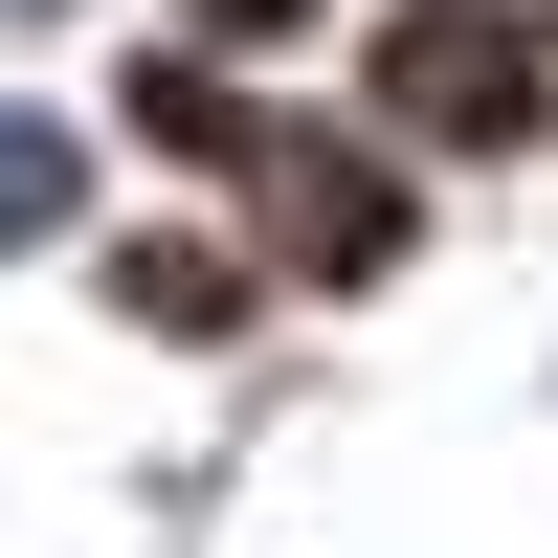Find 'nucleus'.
Instances as JSON below:
<instances>
[{"instance_id":"2","label":"nucleus","mask_w":558,"mask_h":558,"mask_svg":"<svg viewBox=\"0 0 558 558\" xmlns=\"http://www.w3.org/2000/svg\"><path fill=\"white\" fill-rule=\"evenodd\" d=\"M223 23H291V0H223Z\"/></svg>"},{"instance_id":"1","label":"nucleus","mask_w":558,"mask_h":558,"mask_svg":"<svg viewBox=\"0 0 558 558\" xmlns=\"http://www.w3.org/2000/svg\"><path fill=\"white\" fill-rule=\"evenodd\" d=\"M45 223H68V134L0 112V246H45Z\"/></svg>"}]
</instances>
